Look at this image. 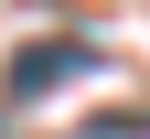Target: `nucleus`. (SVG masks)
I'll return each mask as SVG.
<instances>
[{"label": "nucleus", "instance_id": "f257e3e1", "mask_svg": "<svg viewBox=\"0 0 150 139\" xmlns=\"http://www.w3.org/2000/svg\"><path fill=\"white\" fill-rule=\"evenodd\" d=\"M86 64H97V43H86V32H54V43H22V54H11V75H0V107H32L43 86H64V75H86Z\"/></svg>", "mask_w": 150, "mask_h": 139}, {"label": "nucleus", "instance_id": "f03ea898", "mask_svg": "<svg viewBox=\"0 0 150 139\" xmlns=\"http://www.w3.org/2000/svg\"><path fill=\"white\" fill-rule=\"evenodd\" d=\"M97 139H150V107H118V118H97Z\"/></svg>", "mask_w": 150, "mask_h": 139}]
</instances>
